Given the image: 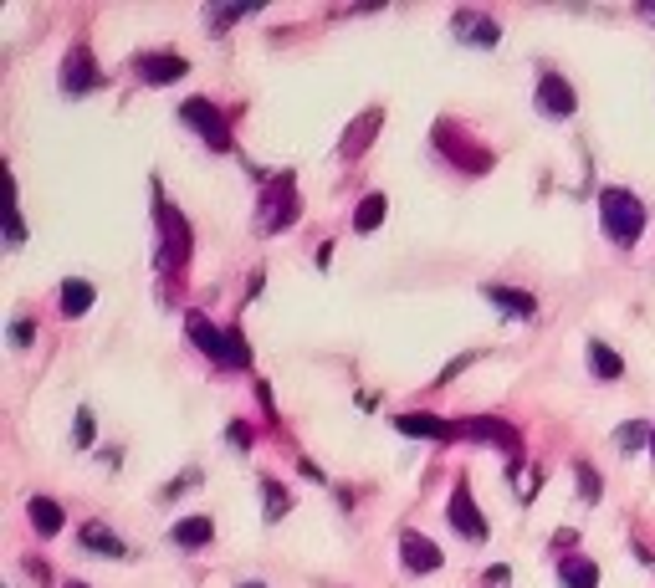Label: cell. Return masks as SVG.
I'll use <instances>...</instances> for the list:
<instances>
[{
    "instance_id": "1",
    "label": "cell",
    "mask_w": 655,
    "mask_h": 588,
    "mask_svg": "<svg viewBox=\"0 0 655 588\" xmlns=\"http://www.w3.org/2000/svg\"><path fill=\"white\" fill-rule=\"evenodd\" d=\"M645 205H640V195L635 190H625V185H604L599 190V231H604V241H615V246H635L640 241V231H645Z\"/></svg>"
},
{
    "instance_id": "2",
    "label": "cell",
    "mask_w": 655,
    "mask_h": 588,
    "mask_svg": "<svg viewBox=\"0 0 655 588\" xmlns=\"http://www.w3.org/2000/svg\"><path fill=\"white\" fill-rule=\"evenodd\" d=\"M185 333H190V343H195L200 353H210L215 369H251V348H246V338H241L236 328H215L205 312H190Z\"/></svg>"
},
{
    "instance_id": "3",
    "label": "cell",
    "mask_w": 655,
    "mask_h": 588,
    "mask_svg": "<svg viewBox=\"0 0 655 588\" xmlns=\"http://www.w3.org/2000/svg\"><path fill=\"white\" fill-rule=\"evenodd\" d=\"M154 231H159V271H180V266L190 261L195 236H190V225H185L180 205L164 200L159 190H154Z\"/></svg>"
},
{
    "instance_id": "4",
    "label": "cell",
    "mask_w": 655,
    "mask_h": 588,
    "mask_svg": "<svg viewBox=\"0 0 655 588\" xmlns=\"http://www.w3.org/2000/svg\"><path fill=\"white\" fill-rule=\"evenodd\" d=\"M57 82H62V93H67V98H82V93H98L108 77H103L93 47H87V41H72L67 57H62V77H57Z\"/></svg>"
},
{
    "instance_id": "5",
    "label": "cell",
    "mask_w": 655,
    "mask_h": 588,
    "mask_svg": "<svg viewBox=\"0 0 655 588\" xmlns=\"http://www.w3.org/2000/svg\"><path fill=\"white\" fill-rule=\"evenodd\" d=\"M180 118H185V128L195 133V139H205L215 154H231V128H226V113L215 108L210 98H190V103H180Z\"/></svg>"
},
{
    "instance_id": "6",
    "label": "cell",
    "mask_w": 655,
    "mask_h": 588,
    "mask_svg": "<svg viewBox=\"0 0 655 588\" xmlns=\"http://www.w3.org/2000/svg\"><path fill=\"white\" fill-rule=\"evenodd\" d=\"M297 220V195H292V174H277L267 195H261V210H256V231L261 236H277Z\"/></svg>"
},
{
    "instance_id": "7",
    "label": "cell",
    "mask_w": 655,
    "mask_h": 588,
    "mask_svg": "<svg viewBox=\"0 0 655 588\" xmlns=\"http://www.w3.org/2000/svg\"><path fill=\"white\" fill-rule=\"evenodd\" d=\"M451 36L461 41V47H471V52H492L502 41V26L492 16H482V11L461 6V11H451Z\"/></svg>"
},
{
    "instance_id": "8",
    "label": "cell",
    "mask_w": 655,
    "mask_h": 588,
    "mask_svg": "<svg viewBox=\"0 0 655 588\" xmlns=\"http://www.w3.org/2000/svg\"><path fill=\"white\" fill-rule=\"evenodd\" d=\"M446 522H451V532H461L466 542H487V517L476 512V502H471V486H466V476L456 481L451 502H446Z\"/></svg>"
},
{
    "instance_id": "9",
    "label": "cell",
    "mask_w": 655,
    "mask_h": 588,
    "mask_svg": "<svg viewBox=\"0 0 655 588\" xmlns=\"http://www.w3.org/2000/svg\"><path fill=\"white\" fill-rule=\"evenodd\" d=\"M456 435H466V440H482V445H502V456H507V461H522V435H517L512 425H502V420L476 415V420L456 425Z\"/></svg>"
},
{
    "instance_id": "10",
    "label": "cell",
    "mask_w": 655,
    "mask_h": 588,
    "mask_svg": "<svg viewBox=\"0 0 655 588\" xmlns=\"http://www.w3.org/2000/svg\"><path fill=\"white\" fill-rule=\"evenodd\" d=\"M538 113H543V118H574V113H579L574 82H563L558 72H543V77H538Z\"/></svg>"
},
{
    "instance_id": "11",
    "label": "cell",
    "mask_w": 655,
    "mask_h": 588,
    "mask_svg": "<svg viewBox=\"0 0 655 588\" xmlns=\"http://www.w3.org/2000/svg\"><path fill=\"white\" fill-rule=\"evenodd\" d=\"M77 548L93 553V558H113V563L134 558V548H128V542H123L108 522H82V527H77Z\"/></svg>"
},
{
    "instance_id": "12",
    "label": "cell",
    "mask_w": 655,
    "mask_h": 588,
    "mask_svg": "<svg viewBox=\"0 0 655 588\" xmlns=\"http://www.w3.org/2000/svg\"><path fill=\"white\" fill-rule=\"evenodd\" d=\"M400 563H405V573H415V578L441 573V548H435L425 532H405V537H400Z\"/></svg>"
},
{
    "instance_id": "13",
    "label": "cell",
    "mask_w": 655,
    "mask_h": 588,
    "mask_svg": "<svg viewBox=\"0 0 655 588\" xmlns=\"http://www.w3.org/2000/svg\"><path fill=\"white\" fill-rule=\"evenodd\" d=\"M185 72H190V62H185V57H164V52H139V57H134V77H139V82H149V87L180 82Z\"/></svg>"
},
{
    "instance_id": "14",
    "label": "cell",
    "mask_w": 655,
    "mask_h": 588,
    "mask_svg": "<svg viewBox=\"0 0 655 588\" xmlns=\"http://www.w3.org/2000/svg\"><path fill=\"white\" fill-rule=\"evenodd\" d=\"M482 297L497 307V312H507V318H517V323H528V318H538V297L533 292H517V287H507V282H487L482 287Z\"/></svg>"
},
{
    "instance_id": "15",
    "label": "cell",
    "mask_w": 655,
    "mask_h": 588,
    "mask_svg": "<svg viewBox=\"0 0 655 588\" xmlns=\"http://www.w3.org/2000/svg\"><path fill=\"white\" fill-rule=\"evenodd\" d=\"M210 537H215L210 517H185V522H174V532H169V542H174V548H185V553L210 548Z\"/></svg>"
},
{
    "instance_id": "16",
    "label": "cell",
    "mask_w": 655,
    "mask_h": 588,
    "mask_svg": "<svg viewBox=\"0 0 655 588\" xmlns=\"http://www.w3.org/2000/svg\"><path fill=\"white\" fill-rule=\"evenodd\" d=\"M558 588H599V563L569 553V558H558Z\"/></svg>"
},
{
    "instance_id": "17",
    "label": "cell",
    "mask_w": 655,
    "mask_h": 588,
    "mask_svg": "<svg viewBox=\"0 0 655 588\" xmlns=\"http://www.w3.org/2000/svg\"><path fill=\"white\" fill-rule=\"evenodd\" d=\"M287 512H292V491H287L277 476H261V522L272 527V522H282Z\"/></svg>"
},
{
    "instance_id": "18",
    "label": "cell",
    "mask_w": 655,
    "mask_h": 588,
    "mask_svg": "<svg viewBox=\"0 0 655 588\" xmlns=\"http://www.w3.org/2000/svg\"><path fill=\"white\" fill-rule=\"evenodd\" d=\"M400 435H420V440H456V425L446 420H430V415H395Z\"/></svg>"
},
{
    "instance_id": "19",
    "label": "cell",
    "mask_w": 655,
    "mask_h": 588,
    "mask_svg": "<svg viewBox=\"0 0 655 588\" xmlns=\"http://www.w3.org/2000/svg\"><path fill=\"white\" fill-rule=\"evenodd\" d=\"M93 302H98V292H93V282H87V277H67L62 282V318H82Z\"/></svg>"
},
{
    "instance_id": "20",
    "label": "cell",
    "mask_w": 655,
    "mask_h": 588,
    "mask_svg": "<svg viewBox=\"0 0 655 588\" xmlns=\"http://www.w3.org/2000/svg\"><path fill=\"white\" fill-rule=\"evenodd\" d=\"M26 517H31V527H36L41 537H57V532H62V507L52 502V496H31Z\"/></svg>"
},
{
    "instance_id": "21",
    "label": "cell",
    "mask_w": 655,
    "mask_h": 588,
    "mask_svg": "<svg viewBox=\"0 0 655 588\" xmlns=\"http://www.w3.org/2000/svg\"><path fill=\"white\" fill-rule=\"evenodd\" d=\"M589 374L594 379H625V358L615 353V348H609V343H589Z\"/></svg>"
},
{
    "instance_id": "22",
    "label": "cell",
    "mask_w": 655,
    "mask_h": 588,
    "mask_svg": "<svg viewBox=\"0 0 655 588\" xmlns=\"http://www.w3.org/2000/svg\"><path fill=\"white\" fill-rule=\"evenodd\" d=\"M384 225V195H369V200H359V210H354V231H379Z\"/></svg>"
},
{
    "instance_id": "23",
    "label": "cell",
    "mask_w": 655,
    "mask_h": 588,
    "mask_svg": "<svg viewBox=\"0 0 655 588\" xmlns=\"http://www.w3.org/2000/svg\"><path fill=\"white\" fill-rule=\"evenodd\" d=\"M615 445H620V456H635V450H640V445L650 450V425H640V420H630V425H620V430H615Z\"/></svg>"
},
{
    "instance_id": "24",
    "label": "cell",
    "mask_w": 655,
    "mask_h": 588,
    "mask_svg": "<svg viewBox=\"0 0 655 588\" xmlns=\"http://www.w3.org/2000/svg\"><path fill=\"white\" fill-rule=\"evenodd\" d=\"M507 481L517 486V502H528V496H538V481H543V476H538V471H528L522 461H512V466H507Z\"/></svg>"
},
{
    "instance_id": "25",
    "label": "cell",
    "mask_w": 655,
    "mask_h": 588,
    "mask_svg": "<svg viewBox=\"0 0 655 588\" xmlns=\"http://www.w3.org/2000/svg\"><path fill=\"white\" fill-rule=\"evenodd\" d=\"M6 246H11V251L26 246V225H21V205H16V195H11V205H6Z\"/></svg>"
},
{
    "instance_id": "26",
    "label": "cell",
    "mask_w": 655,
    "mask_h": 588,
    "mask_svg": "<svg viewBox=\"0 0 655 588\" xmlns=\"http://www.w3.org/2000/svg\"><path fill=\"white\" fill-rule=\"evenodd\" d=\"M93 435H98L93 410H77V420H72V445H77V450H87V445H93Z\"/></svg>"
},
{
    "instance_id": "27",
    "label": "cell",
    "mask_w": 655,
    "mask_h": 588,
    "mask_svg": "<svg viewBox=\"0 0 655 588\" xmlns=\"http://www.w3.org/2000/svg\"><path fill=\"white\" fill-rule=\"evenodd\" d=\"M6 338H11V348H31V343H36V323L26 318V312H16V318H11V333H6Z\"/></svg>"
},
{
    "instance_id": "28",
    "label": "cell",
    "mask_w": 655,
    "mask_h": 588,
    "mask_svg": "<svg viewBox=\"0 0 655 588\" xmlns=\"http://www.w3.org/2000/svg\"><path fill=\"white\" fill-rule=\"evenodd\" d=\"M241 16H256V6H231V11H215V6H210V11H205V21H210L215 31H226V26L241 21Z\"/></svg>"
},
{
    "instance_id": "29",
    "label": "cell",
    "mask_w": 655,
    "mask_h": 588,
    "mask_svg": "<svg viewBox=\"0 0 655 588\" xmlns=\"http://www.w3.org/2000/svg\"><path fill=\"white\" fill-rule=\"evenodd\" d=\"M574 476H579V486H584V491H579L584 502H599V471H594L589 461H579V466H574Z\"/></svg>"
},
{
    "instance_id": "30",
    "label": "cell",
    "mask_w": 655,
    "mask_h": 588,
    "mask_svg": "<svg viewBox=\"0 0 655 588\" xmlns=\"http://www.w3.org/2000/svg\"><path fill=\"white\" fill-rule=\"evenodd\" d=\"M195 481H200V471H185V476H180V481H169V486H164V491H159V496H164V502H174V496H185V491H190V486H195Z\"/></svg>"
},
{
    "instance_id": "31",
    "label": "cell",
    "mask_w": 655,
    "mask_h": 588,
    "mask_svg": "<svg viewBox=\"0 0 655 588\" xmlns=\"http://www.w3.org/2000/svg\"><path fill=\"white\" fill-rule=\"evenodd\" d=\"M226 440H231L236 450H251V425H241V420H236V425H226Z\"/></svg>"
},
{
    "instance_id": "32",
    "label": "cell",
    "mask_w": 655,
    "mask_h": 588,
    "mask_svg": "<svg viewBox=\"0 0 655 588\" xmlns=\"http://www.w3.org/2000/svg\"><path fill=\"white\" fill-rule=\"evenodd\" d=\"M26 573H31V578H36L41 588H47V583H52V568H47V563H26Z\"/></svg>"
},
{
    "instance_id": "33",
    "label": "cell",
    "mask_w": 655,
    "mask_h": 588,
    "mask_svg": "<svg viewBox=\"0 0 655 588\" xmlns=\"http://www.w3.org/2000/svg\"><path fill=\"white\" fill-rule=\"evenodd\" d=\"M487 578H492V583H497V588H502V583H507V578H512V568H507V563H497V568H487Z\"/></svg>"
},
{
    "instance_id": "34",
    "label": "cell",
    "mask_w": 655,
    "mask_h": 588,
    "mask_svg": "<svg viewBox=\"0 0 655 588\" xmlns=\"http://www.w3.org/2000/svg\"><path fill=\"white\" fill-rule=\"evenodd\" d=\"M640 16H645V21H655V6H640Z\"/></svg>"
},
{
    "instance_id": "35",
    "label": "cell",
    "mask_w": 655,
    "mask_h": 588,
    "mask_svg": "<svg viewBox=\"0 0 655 588\" xmlns=\"http://www.w3.org/2000/svg\"><path fill=\"white\" fill-rule=\"evenodd\" d=\"M62 588H87V583H82V578H72V583H62Z\"/></svg>"
},
{
    "instance_id": "36",
    "label": "cell",
    "mask_w": 655,
    "mask_h": 588,
    "mask_svg": "<svg viewBox=\"0 0 655 588\" xmlns=\"http://www.w3.org/2000/svg\"><path fill=\"white\" fill-rule=\"evenodd\" d=\"M650 456H655V425H650Z\"/></svg>"
},
{
    "instance_id": "37",
    "label": "cell",
    "mask_w": 655,
    "mask_h": 588,
    "mask_svg": "<svg viewBox=\"0 0 655 588\" xmlns=\"http://www.w3.org/2000/svg\"><path fill=\"white\" fill-rule=\"evenodd\" d=\"M236 588H261V583H236Z\"/></svg>"
}]
</instances>
